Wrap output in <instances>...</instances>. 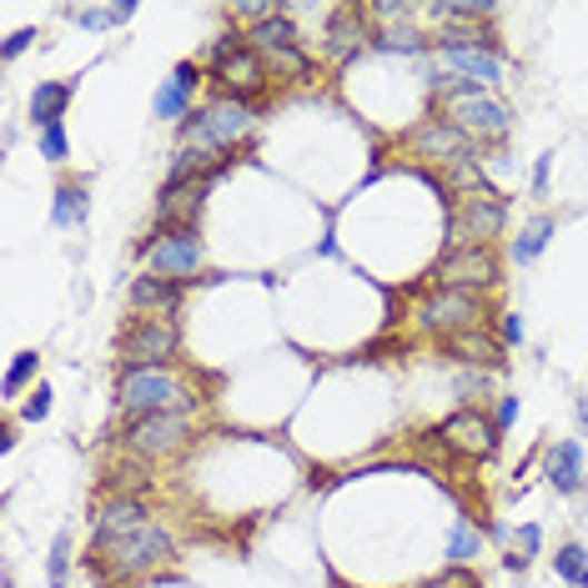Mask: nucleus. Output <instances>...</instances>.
I'll return each instance as SVG.
<instances>
[{"label":"nucleus","mask_w":588,"mask_h":588,"mask_svg":"<svg viewBox=\"0 0 588 588\" xmlns=\"http://www.w3.org/2000/svg\"><path fill=\"white\" fill-rule=\"evenodd\" d=\"M171 554H177V544H171L167 528L147 524V528L121 534V538H91V558H86V564H91V574L101 578V584H127V578L167 564Z\"/></svg>","instance_id":"nucleus-1"},{"label":"nucleus","mask_w":588,"mask_h":588,"mask_svg":"<svg viewBox=\"0 0 588 588\" xmlns=\"http://www.w3.org/2000/svg\"><path fill=\"white\" fill-rule=\"evenodd\" d=\"M257 131V111L247 101H231V96H217L201 111H191L181 121V147L207 151V157H227L237 141H247Z\"/></svg>","instance_id":"nucleus-2"},{"label":"nucleus","mask_w":588,"mask_h":588,"mask_svg":"<svg viewBox=\"0 0 588 588\" xmlns=\"http://www.w3.org/2000/svg\"><path fill=\"white\" fill-rule=\"evenodd\" d=\"M116 408L127 418H151V412H191L197 398L171 368H141L116 372Z\"/></svg>","instance_id":"nucleus-3"},{"label":"nucleus","mask_w":588,"mask_h":588,"mask_svg":"<svg viewBox=\"0 0 588 588\" xmlns=\"http://www.w3.org/2000/svg\"><path fill=\"white\" fill-rule=\"evenodd\" d=\"M116 372H141V368H167L171 358L181 352V332L171 317H147L137 312L127 327H121V337H116Z\"/></svg>","instance_id":"nucleus-4"},{"label":"nucleus","mask_w":588,"mask_h":588,"mask_svg":"<svg viewBox=\"0 0 588 588\" xmlns=\"http://www.w3.org/2000/svg\"><path fill=\"white\" fill-rule=\"evenodd\" d=\"M191 442V412H151V418H127L121 448L141 462H167L181 458Z\"/></svg>","instance_id":"nucleus-5"},{"label":"nucleus","mask_w":588,"mask_h":588,"mask_svg":"<svg viewBox=\"0 0 588 588\" xmlns=\"http://www.w3.org/2000/svg\"><path fill=\"white\" fill-rule=\"evenodd\" d=\"M438 448H448L452 458H468V462H488L498 452V442H504V432H498V422L488 418L484 408H474V402H462V408H452L448 418L438 422Z\"/></svg>","instance_id":"nucleus-6"},{"label":"nucleus","mask_w":588,"mask_h":588,"mask_svg":"<svg viewBox=\"0 0 588 588\" xmlns=\"http://www.w3.org/2000/svg\"><path fill=\"white\" fill-rule=\"evenodd\" d=\"M432 277H438V287L484 297V292H494V287L504 282V262H498L494 247H452V252L438 257Z\"/></svg>","instance_id":"nucleus-7"},{"label":"nucleus","mask_w":588,"mask_h":588,"mask_svg":"<svg viewBox=\"0 0 588 588\" xmlns=\"http://www.w3.org/2000/svg\"><path fill=\"white\" fill-rule=\"evenodd\" d=\"M488 302L478 292H452V287H438L428 302L418 307V322L428 327L432 337H458V332H474V327H488Z\"/></svg>","instance_id":"nucleus-8"},{"label":"nucleus","mask_w":588,"mask_h":588,"mask_svg":"<svg viewBox=\"0 0 588 588\" xmlns=\"http://www.w3.org/2000/svg\"><path fill=\"white\" fill-rule=\"evenodd\" d=\"M504 221H508L504 197L498 191H478V197H462V207L448 211V237L452 247H494V237H504Z\"/></svg>","instance_id":"nucleus-9"},{"label":"nucleus","mask_w":588,"mask_h":588,"mask_svg":"<svg viewBox=\"0 0 588 588\" xmlns=\"http://www.w3.org/2000/svg\"><path fill=\"white\" fill-rule=\"evenodd\" d=\"M448 121L468 141H504L508 127H514V111H508L498 96H488L484 86H468L462 96L448 101Z\"/></svg>","instance_id":"nucleus-10"},{"label":"nucleus","mask_w":588,"mask_h":588,"mask_svg":"<svg viewBox=\"0 0 588 588\" xmlns=\"http://www.w3.org/2000/svg\"><path fill=\"white\" fill-rule=\"evenodd\" d=\"M161 242H151V272L157 277H177V282H191L207 262V247H201V231L197 227H177V231H151Z\"/></svg>","instance_id":"nucleus-11"},{"label":"nucleus","mask_w":588,"mask_h":588,"mask_svg":"<svg viewBox=\"0 0 588 588\" xmlns=\"http://www.w3.org/2000/svg\"><path fill=\"white\" fill-rule=\"evenodd\" d=\"M211 81L221 86V96H231V101H247V106H252L257 96L267 91L272 71H267V56H257L252 46H242V51H231L227 61L211 66Z\"/></svg>","instance_id":"nucleus-12"},{"label":"nucleus","mask_w":588,"mask_h":588,"mask_svg":"<svg viewBox=\"0 0 588 588\" xmlns=\"http://www.w3.org/2000/svg\"><path fill=\"white\" fill-rule=\"evenodd\" d=\"M408 147L418 151V157L448 161V167H458V161H474V141L462 137L448 116H432V121H422V127L408 137Z\"/></svg>","instance_id":"nucleus-13"},{"label":"nucleus","mask_w":588,"mask_h":588,"mask_svg":"<svg viewBox=\"0 0 588 588\" xmlns=\"http://www.w3.org/2000/svg\"><path fill=\"white\" fill-rule=\"evenodd\" d=\"M442 352L462 368H478V372H504L508 368V347L498 342L488 327H474V332H458V337H442Z\"/></svg>","instance_id":"nucleus-14"},{"label":"nucleus","mask_w":588,"mask_h":588,"mask_svg":"<svg viewBox=\"0 0 588 588\" xmlns=\"http://www.w3.org/2000/svg\"><path fill=\"white\" fill-rule=\"evenodd\" d=\"M368 16H362V6H337L332 11V26H327V41H322V51H327V61L332 66H347L352 56L368 46Z\"/></svg>","instance_id":"nucleus-15"},{"label":"nucleus","mask_w":588,"mask_h":588,"mask_svg":"<svg viewBox=\"0 0 588 588\" xmlns=\"http://www.w3.org/2000/svg\"><path fill=\"white\" fill-rule=\"evenodd\" d=\"M201 81H207V71H201L197 61H181L177 71L167 76V86L157 91V116H161V121H187V116H191V96H197Z\"/></svg>","instance_id":"nucleus-16"},{"label":"nucleus","mask_w":588,"mask_h":588,"mask_svg":"<svg viewBox=\"0 0 588 588\" xmlns=\"http://www.w3.org/2000/svg\"><path fill=\"white\" fill-rule=\"evenodd\" d=\"M211 181H197V187H161L157 197V231H177V227H197L201 201H207Z\"/></svg>","instance_id":"nucleus-17"},{"label":"nucleus","mask_w":588,"mask_h":588,"mask_svg":"<svg viewBox=\"0 0 588 588\" xmlns=\"http://www.w3.org/2000/svg\"><path fill=\"white\" fill-rule=\"evenodd\" d=\"M151 524V508L141 498H106L96 508V534L91 538H121V534H137V528Z\"/></svg>","instance_id":"nucleus-18"},{"label":"nucleus","mask_w":588,"mask_h":588,"mask_svg":"<svg viewBox=\"0 0 588 588\" xmlns=\"http://www.w3.org/2000/svg\"><path fill=\"white\" fill-rule=\"evenodd\" d=\"M181 287H187V282H177V277L147 272V277L131 282V307L147 312V317H171V312H177V302H181Z\"/></svg>","instance_id":"nucleus-19"},{"label":"nucleus","mask_w":588,"mask_h":588,"mask_svg":"<svg viewBox=\"0 0 588 588\" xmlns=\"http://www.w3.org/2000/svg\"><path fill=\"white\" fill-rule=\"evenodd\" d=\"M544 468H548V484L558 488V494H578L584 488V448H578V438H564L554 442V448L544 452Z\"/></svg>","instance_id":"nucleus-20"},{"label":"nucleus","mask_w":588,"mask_h":588,"mask_svg":"<svg viewBox=\"0 0 588 588\" xmlns=\"http://www.w3.org/2000/svg\"><path fill=\"white\" fill-rule=\"evenodd\" d=\"M442 61H448V71H458L462 81H474V86L504 81V56L498 51H442Z\"/></svg>","instance_id":"nucleus-21"},{"label":"nucleus","mask_w":588,"mask_h":588,"mask_svg":"<svg viewBox=\"0 0 588 588\" xmlns=\"http://www.w3.org/2000/svg\"><path fill=\"white\" fill-rule=\"evenodd\" d=\"M71 91H76V86L71 81H41V86H36V91H31V121H36V127H56V121H61V116H66V106H71Z\"/></svg>","instance_id":"nucleus-22"},{"label":"nucleus","mask_w":588,"mask_h":588,"mask_svg":"<svg viewBox=\"0 0 588 588\" xmlns=\"http://www.w3.org/2000/svg\"><path fill=\"white\" fill-rule=\"evenodd\" d=\"M86 211H91V197H86L81 181H61V187H56V207H51L56 227H61V231L86 227Z\"/></svg>","instance_id":"nucleus-23"},{"label":"nucleus","mask_w":588,"mask_h":588,"mask_svg":"<svg viewBox=\"0 0 588 588\" xmlns=\"http://www.w3.org/2000/svg\"><path fill=\"white\" fill-rule=\"evenodd\" d=\"M247 46H252L257 56H272V51H287V46H297V26H292V16H287V6L272 16V21L257 26V31H247Z\"/></svg>","instance_id":"nucleus-24"},{"label":"nucleus","mask_w":588,"mask_h":588,"mask_svg":"<svg viewBox=\"0 0 588 588\" xmlns=\"http://www.w3.org/2000/svg\"><path fill=\"white\" fill-rule=\"evenodd\" d=\"M267 71L282 76V81H292V86H302V81H312V56H307L302 46H287V51L267 56Z\"/></svg>","instance_id":"nucleus-25"},{"label":"nucleus","mask_w":588,"mask_h":588,"mask_svg":"<svg viewBox=\"0 0 588 588\" xmlns=\"http://www.w3.org/2000/svg\"><path fill=\"white\" fill-rule=\"evenodd\" d=\"M372 46L378 51H388V56H418V51H428L432 46V36H422V31H412V26H392V31H372Z\"/></svg>","instance_id":"nucleus-26"},{"label":"nucleus","mask_w":588,"mask_h":588,"mask_svg":"<svg viewBox=\"0 0 588 588\" xmlns=\"http://www.w3.org/2000/svg\"><path fill=\"white\" fill-rule=\"evenodd\" d=\"M554 574L564 578L568 588H588V554H584V544H558Z\"/></svg>","instance_id":"nucleus-27"},{"label":"nucleus","mask_w":588,"mask_h":588,"mask_svg":"<svg viewBox=\"0 0 588 588\" xmlns=\"http://www.w3.org/2000/svg\"><path fill=\"white\" fill-rule=\"evenodd\" d=\"M478 554H484V534H478L468 518H458V524H452V534H448V558L458 568H468V558H478Z\"/></svg>","instance_id":"nucleus-28"},{"label":"nucleus","mask_w":588,"mask_h":588,"mask_svg":"<svg viewBox=\"0 0 588 588\" xmlns=\"http://www.w3.org/2000/svg\"><path fill=\"white\" fill-rule=\"evenodd\" d=\"M548 237H554V217H538L534 227L518 231V242H514V262H538V252L548 247Z\"/></svg>","instance_id":"nucleus-29"},{"label":"nucleus","mask_w":588,"mask_h":588,"mask_svg":"<svg viewBox=\"0 0 588 588\" xmlns=\"http://www.w3.org/2000/svg\"><path fill=\"white\" fill-rule=\"evenodd\" d=\"M448 181L462 191V197H478V191H498L494 181H488V171H484V161H458V167H448Z\"/></svg>","instance_id":"nucleus-30"},{"label":"nucleus","mask_w":588,"mask_h":588,"mask_svg":"<svg viewBox=\"0 0 588 588\" xmlns=\"http://www.w3.org/2000/svg\"><path fill=\"white\" fill-rule=\"evenodd\" d=\"M46 578H51V588H71V534H56L51 538V558H46Z\"/></svg>","instance_id":"nucleus-31"},{"label":"nucleus","mask_w":588,"mask_h":588,"mask_svg":"<svg viewBox=\"0 0 588 588\" xmlns=\"http://www.w3.org/2000/svg\"><path fill=\"white\" fill-rule=\"evenodd\" d=\"M36 368H41V352H16V362L6 368V382H0V392H6V398H16V392H21L26 382L36 378Z\"/></svg>","instance_id":"nucleus-32"},{"label":"nucleus","mask_w":588,"mask_h":588,"mask_svg":"<svg viewBox=\"0 0 588 588\" xmlns=\"http://www.w3.org/2000/svg\"><path fill=\"white\" fill-rule=\"evenodd\" d=\"M422 588H484V574H478V568H458V564H448L442 574H432Z\"/></svg>","instance_id":"nucleus-33"},{"label":"nucleus","mask_w":588,"mask_h":588,"mask_svg":"<svg viewBox=\"0 0 588 588\" xmlns=\"http://www.w3.org/2000/svg\"><path fill=\"white\" fill-rule=\"evenodd\" d=\"M66 16L76 26H86V31H106L111 26V6H66Z\"/></svg>","instance_id":"nucleus-34"},{"label":"nucleus","mask_w":588,"mask_h":588,"mask_svg":"<svg viewBox=\"0 0 588 588\" xmlns=\"http://www.w3.org/2000/svg\"><path fill=\"white\" fill-rule=\"evenodd\" d=\"M51 398H56V392H51V382H36V392L26 398L21 418H26V422H46V418H51Z\"/></svg>","instance_id":"nucleus-35"},{"label":"nucleus","mask_w":588,"mask_h":588,"mask_svg":"<svg viewBox=\"0 0 588 588\" xmlns=\"http://www.w3.org/2000/svg\"><path fill=\"white\" fill-rule=\"evenodd\" d=\"M412 11H418V6H408V0H382V6H362V16H368V21H408Z\"/></svg>","instance_id":"nucleus-36"},{"label":"nucleus","mask_w":588,"mask_h":588,"mask_svg":"<svg viewBox=\"0 0 588 588\" xmlns=\"http://www.w3.org/2000/svg\"><path fill=\"white\" fill-rule=\"evenodd\" d=\"M41 157L46 161H66V127H61V121L41 131Z\"/></svg>","instance_id":"nucleus-37"},{"label":"nucleus","mask_w":588,"mask_h":588,"mask_svg":"<svg viewBox=\"0 0 588 588\" xmlns=\"http://www.w3.org/2000/svg\"><path fill=\"white\" fill-rule=\"evenodd\" d=\"M504 322H498V342L504 347H524V317L518 312H498Z\"/></svg>","instance_id":"nucleus-38"},{"label":"nucleus","mask_w":588,"mask_h":588,"mask_svg":"<svg viewBox=\"0 0 588 588\" xmlns=\"http://www.w3.org/2000/svg\"><path fill=\"white\" fill-rule=\"evenodd\" d=\"M514 554H524V558H534L538 554V548H544V528H538V524H524V528H518V538H514Z\"/></svg>","instance_id":"nucleus-39"},{"label":"nucleus","mask_w":588,"mask_h":588,"mask_svg":"<svg viewBox=\"0 0 588 588\" xmlns=\"http://www.w3.org/2000/svg\"><path fill=\"white\" fill-rule=\"evenodd\" d=\"M31 41H36V31H11V36H6V46H0V56H6V61H16L21 51H31Z\"/></svg>","instance_id":"nucleus-40"},{"label":"nucleus","mask_w":588,"mask_h":588,"mask_svg":"<svg viewBox=\"0 0 588 588\" xmlns=\"http://www.w3.org/2000/svg\"><path fill=\"white\" fill-rule=\"evenodd\" d=\"M458 392H462V398H474V392L484 398V392H488V372H468V378H458Z\"/></svg>","instance_id":"nucleus-41"},{"label":"nucleus","mask_w":588,"mask_h":588,"mask_svg":"<svg viewBox=\"0 0 588 588\" xmlns=\"http://www.w3.org/2000/svg\"><path fill=\"white\" fill-rule=\"evenodd\" d=\"M514 418H518V398H504V402H498V412H494L498 432H508V428H514Z\"/></svg>","instance_id":"nucleus-42"},{"label":"nucleus","mask_w":588,"mask_h":588,"mask_svg":"<svg viewBox=\"0 0 588 588\" xmlns=\"http://www.w3.org/2000/svg\"><path fill=\"white\" fill-rule=\"evenodd\" d=\"M548 167H554V157H538V167H534V191H538V197H548Z\"/></svg>","instance_id":"nucleus-43"},{"label":"nucleus","mask_w":588,"mask_h":588,"mask_svg":"<svg viewBox=\"0 0 588 588\" xmlns=\"http://www.w3.org/2000/svg\"><path fill=\"white\" fill-rule=\"evenodd\" d=\"M131 16H137V6H131V0H121V6H111V26L131 21Z\"/></svg>","instance_id":"nucleus-44"},{"label":"nucleus","mask_w":588,"mask_h":588,"mask_svg":"<svg viewBox=\"0 0 588 588\" xmlns=\"http://www.w3.org/2000/svg\"><path fill=\"white\" fill-rule=\"evenodd\" d=\"M504 568H508V574H524L528 558H524V554H508V558H504Z\"/></svg>","instance_id":"nucleus-45"},{"label":"nucleus","mask_w":588,"mask_h":588,"mask_svg":"<svg viewBox=\"0 0 588 588\" xmlns=\"http://www.w3.org/2000/svg\"><path fill=\"white\" fill-rule=\"evenodd\" d=\"M0 588H16V578H11V574H0Z\"/></svg>","instance_id":"nucleus-46"},{"label":"nucleus","mask_w":588,"mask_h":588,"mask_svg":"<svg viewBox=\"0 0 588 588\" xmlns=\"http://www.w3.org/2000/svg\"><path fill=\"white\" fill-rule=\"evenodd\" d=\"M578 418H584V428H588V402H578Z\"/></svg>","instance_id":"nucleus-47"},{"label":"nucleus","mask_w":588,"mask_h":588,"mask_svg":"<svg viewBox=\"0 0 588 588\" xmlns=\"http://www.w3.org/2000/svg\"><path fill=\"white\" fill-rule=\"evenodd\" d=\"M584 488H588V474H584Z\"/></svg>","instance_id":"nucleus-48"},{"label":"nucleus","mask_w":588,"mask_h":588,"mask_svg":"<svg viewBox=\"0 0 588 588\" xmlns=\"http://www.w3.org/2000/svg\"><path fill=\"white\" fill-rule=\"evenodd\" d=\"M584 518H588V508H584Z\"/></svg>","instance_id":"nucleus-49"}]
</instances>
